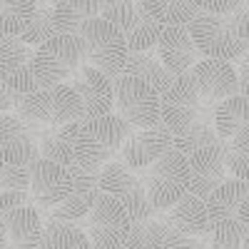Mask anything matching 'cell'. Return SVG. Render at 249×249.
Instances as JSON below:
<instances>
[{"instance_id": "6da1fadb", "label": "cell", "mask_w": 249, "mask_h": 249, "mask_svg": "<svg viewBox=\"0 0 249 249\" xmlns=\"http://www.w3.org/2000/svg\"><path fill=\"white\" fill-rule=\"evenodd\" d=\"M55 132L65 142H70L75 155L72 167L97 172L102 164L110 162L120 152L122 142L132 132V124L124 122L120 115L110 112L92 120H75L68 124H60V127H55Z\"/></svg>"}, {"instance_id": "83f0119b", "label": "cell", "mask_w": 249, "mask_h": 249, "mask_svg": "<svg viewBox=\"0 0 249 249\" xmlns=\"http://www.w3.org/2000/svg\"><path fill=\"white\" fill-rule=\"evenodd\" d=\"M162 25L155 18H150L137 3H135V15L130 20V25L122 30L124 43H127V50L132 53H147L157 48V37H160Z\"/></svg>"}, {"instance_id": "f35d334b", "label": "cell", "mask_w": 249, "mask_h": 249, "mask_svg": "<svg viewBox=\"0 0 249 249\" xmlns=\"http://www.w3.org/2000/svg\"><path fill=\"white\" fill-rule=\"evenodd\" d=\"M20 204H30L28 190H0V217L8 214L10 210H15Z\"/></svg>"}, {"instance_id": "9a60e30c", "label": "cell", "mask_w": 249, "mask_h": 249, "mask_svg": "<svg viewBox=\"0 0 249 249\" xmlns=\"http://www.w3.org/2000/svg\"><path fill=\"white\" fill-rule=\"evenodd\" d=\"M37 157H40L37 142L30 127L18 115L3 112L0 115V160L5 164L30 167Z\"/></svg>"}, {"instance_id": "f546056e", "label": "cell", "mask_w": 249, "mask_h": 249, "mask_svg": "<svg viewBox=\"0 0 249 249\" xmlns=\"http://www.w3.org/2000/svg\"><path fill=\"white\" fill-rule=\"evenodd\" d=\"M219 147H222L227 175H232L237 179H247L249 177V124L242 127L234 137L219 140Z\"/></svg>"}, {"instance_id": "9c48e42d", "label": "cell", "mask_w": 249, "mask_h": 249, "mask_svg": "<svg viewBox=\"0 0 249 249\" xmlns=\"http://www.w3.org/2000/svg\"><path fill=\"white\" fill-rule=\"evenodd\" d=\"M80 222L85 224V234L92 249H120L132 227L127 212L122 210V204L102 190L95 197L90 212Z\"/></svg>"}, {"instance_id": "52a82bcc", "label": "cell", "mask_w": 249, "mask_h": 249, "mask_svg": "<svg viewBox=\"0 0 249 249\" xmlns=\"http://www.w3.org/2000/svg\"><path fill=\"white\" fill-rule=\"evenodd\" d=\"M77 35L82 37L85 45V62L100 72H105L107 77H115L122 72L124 57H127V43L120 28L110 25L107 20L90 18L80 25Z\"/></svg>"}, {"instance_id": "e575fe53", "label": "cell", "mask_w": 249, "mask_h": 249, "mask_svg": "<svg viewBox=\"0 0 249 249\" xmlns=\"http://www.w3.org/2000/svg\"><path fill=\"white\" fill-rule=\"evenodd\" d=\"M37 152H40V157L53 160L57 164H65V167H72V164H75V155H72L70 142H65L57 132L55 135H45L43 140H40Z\"/></svg>"}, {"instance_id": "484cf974", "label": "cell", "mask_w": 249, "mask_h": 249, "mask_svg": "<svg viewBox=\"0 0 249 249\" xmlns=\"http://www.w3.org/2000/svg\"><path fill=\"white\" fill-rule=\"evenodd\" d=\"M100 15V0H57L53 5V23L57 33H77L80 25Z\"/></svg>"}, {"instance_id": "7c38bea8", "label": "cell", "mask_w": 249, "mask_h": 249, "mask_svg": "<svg viewBox=\"0 0 249 249\" xmlns=\"http://www.w3.org/2000/svg\"><path fill=\"white\" fill-rule=\"evenodd\" d=\"M70 88L82 102V120H92L112 112V77L92 65H82L70 77Z\"/></svg>"}, {"instance_id": "1f68e13d", "label": "cell", "mask_w": 249, "mask_h": 249, "mask_svg": "<svg viewBox=\"0 0 249 249\" xmlns=\"http://www.w3.org/2000/svg\"><path fill=\"white\" fill-rule=\"evenodd\" d=\"M53 35H57L55 23H53V5L45 3V0H35V13L28 20L25 30L20 33V40L30 48H37L40 43L50 40Z\"/></svg>"}, {"instance_id": "f1b7e54d", "label": "cell", "mask_w": 249, "mask_h": 249, "mask_svg": "<svg viewBox=\"0 0 249 249\" xmlns=\"http://www.w3.org/2000/svg\"><path fill=\"white\" fill-rule=\"evenodd\" d=\"M170 227L162 217H147V219H140L132 222L130 227V234L124 237L120 249H162V242L167 237Z\"/></svg>"}, {"instance_id": "8992f818", "label": "cell", "mask_w": 249, "mask_h": 249, "mask_svg": "<svg viewBox=\"0 0 249 249\" xmlns=\"http://www.w3.org/2000/svg\"><path fill=\"white\" fill-rule=\"evenodd\" d=\"M112 112L132 127H155L160 120V92L130 72L112 77Z\"/></svg>"}, {"instance_id": "ffe728a7", "label": "cell", "mask_w": 249, "mask_h": 249, "mask_svg": "<svg viewBox=\"0 0 249 249\" xmlns=\"http://www.w3.org/2000/svg\"><path fill=\"white\" fill-rule=\"evenodd\" d=\"M5 232L8 249H43V219L37 214V207L30 204H20L8 214L0 217Z\"/></svg>"}, {"instance_id": "ac0fdd59", "label": "cell", "mask_w": 249, "mask_h": 249, "mask_svg": "<svg viewBox=\"0 0 249 249\" xmlns=\"http://www.w3.org/2000/svg\"><path fill=\"white\" fill-rule=\"evenodd\" d=\"M157 57L172 75L187 72L202 57L195 48V40L187 25H162L157 37Z\"/></svg>"}, {"instance_id": "7402d4cb", "label": "cell", "mask_w": 249, "mask_h": 249, "mask_svg": "<svg viewBox=\"0 0 249 249\" xmlns=\"http://www.w3.org/2000/svg\"><path fill=\"white\" fill-rule=\"evenodd\" d=\"M162 219L167 222V227L172 232L179 234H190V237H199L207 232V212H204V199L184 192L170 210H164Z\"/></svg>"}, {"instance_id": "ba28073f", "label": "cell", "mask_w": 249, "mask_h": 249, "mask_svg": "<svg viewBox=\"0 0 249 249\" xmlns=\"http://www.w3.org/2000/svg\"><path fill=\"white\" fill-rule=\"evenodd\" d=\"M204 112V100L199 97L190 70L175 75L170 88L160 92V120L157 127L170 132V137L182 135Z\"/></svg>"}, {"instance_id": "8d00e7d4", "label": "cell", "mask_w": 249, "mask_h": 249, "mask_svg": "<svg viewBox=\"0 0 249 249\" xmlns=\"http://www.w3.org/2000/svg\"><path fill=\"white\" fill-rule=\"evenodd\" d=\"M28 167L5 164L0 160V190H28Z\"/></svg>"}, {"instance_id": "ab89813d", "label": "cell", "mask_w": 249, "mask_h": 249, "mask_svg": "<svg viewBox=\"0 0 249 249\" xmlns=\"http://www.w3.org/2000/svg\"><path fill=\"white\" fill-rule=\"evenodd\" d=\"M192 3L197 5V10H204V13H232L237 5H242L244 0H192Z\"/></svg>"}, {"instance_id": "d6986e66", "label": "cell", "mask_w": 249, "mask_h": 249, "mask_svg": "<svg viewBox=\"0 0 249 249\" xmlns=\"http://www.w3.org/2000/svg\"><path fill=\"white\" fill-rule=\"evenodd\" d=\"M172 144L170 132H164L162 127H137L127 135V140L120 147V162L130 170H144L152 160H157L164 150Z\"/></svg>"}, {"instance_id": "cb8c5ba5", "label": "cell", "mask_w": 249, "mask_h": 249, "mask_svg": "<svg viewBox=\"0 0 249 249\" xmlns=\"http://www.w3.org/2000/svg\"><path fill=\"white\" fill-rule=\"evenodd\" d=\"M247 95H232L227 100H219L217 107L212 112V127L219 140H230L234 137L242 127H247Z\"/></svg>"}, {"instance_id": "d590c367", "label": "cell", "mask_w": 249, "mask_h": 249, "mask_svg": "<svg viewBox=\"0 0 249 249\" xmlns=\"http://www.w3.org/2000/svg\"><path fill=\"white\" fill-rule=\"evenodd\" d=\"M135 15V0H100V18L124 30Z\"/></svg>"}, {"instance_id": "4dcf8cb0", "label": "cell", "mask_w": 249, "mask_h": 249, "mask_svg": "<svg viewBox=\"0 0 249 249\" xmlns=\"http://www.w3.org/2000/svg\"><path fill=\"white\" fill-rule=\"evenodd\" d=\"M35 13V0H0V40L20 37Z\"/></svg>"}, {"instance_id": "3957f363", "label": "cell", "mask_w": 249, "mask_h": 249, "mask_svg": "<svg viewBox=\"0 0 249 249\" xmlns=\"http://www.w3.org/2000/svg\"><path fill=\"white\" fill-rule=\"evenodd\" d=\"M13 110L25 124L30 122L60 127V124L82 120V102L68 82L33 92H13Z\"/></svg>"}, {"instance_id": "b9f144b4", "label": "cell", "mask_w": 249, "mask_h": 249, "mask_svg": "<svg viewBox=\"0 0 249 249\" xmlns=\"http://www.w3.org/2000/svg\"><path fill=\"white\" fill-rule=\"evenodd\" d=\"M0 249H8V242H5V232H3V224H0Z\"/></svg>"}, {"instance_id": "d4e9b609", "label": "cell", "mask_w": 249, "mask_h": 249, "mask_svg": "<svg viewBox=\"0 0 249 249\" xmlns=\"http://www.w3.org/2000/svg\"><path fill=\"white\" fill-rule=\"evenodd\" d=\"M43 249H92L85 230L77 222L48 217L43 222Z\"/></svg>"}, {"instance_id": "2e32d148", "label": "cell", "mask_w": 249, "mask_h": 249, "mask_svg": "<svg viewBox=\"0 0 249 249\" xmlns=\"http://www.w3.org/2000/svg\"><path fill=\"white\" fill-rule=\"evenodd\" d=\"M72 170V192L50 207V217L62 219V222H80L90 212L95 197L100 195V170H82V167H70Z\"/></svg>"}, {"instance_id": "74e56055", "label": "cell", "mask_w": 249, "mask_h": 249, "mask_svg": "<svg viewBox=\"0 0 249 249\" xmlns=\"http://www.w3.org/2000/svg\"><path fill=\"white\" fill-rule=\"evenodd\" d=\"M162 249H210V242H207V234L190 237V234H179L170 230L162 242Z\"/></svg>"}, {"instance_id": "7a4b0ae2", "label": "cell", "mask_w": 249, "mask_h": 249, "mask_svg": "<svg viewBox=\"0 0 249 249\" xmlns=\"http://www.w3.org/2000/svg\"><path fill=\"white\" fill-rule=\"evenodd\" d=\"M249 10L247 3L237 5L232 13H204L199 10L187 30H190L195 48L202 57H214V60H227L234 62L242 55H247L249 48Z\"/></svg>"}, {"instance_id": "603a6c76", "label": "cell", "mask_w": 249, "mask_h": 249, "mask_svg": "<svg viewBox=\"0 0 249 249\" xmlns=\"http://www.w3.org/2000/svg\"><path fill=\"white\" fill-rule=\"evenodd\" d=\"M122 72H130L157 90V92H164L172 82V72L167 70L160 62V57L155 55V50H147V53H132L127 50V57H124V65H122Z\"/></svg>"}, {"instance_id": "5b68a950", "label": "cell", "mask_w": 249, "mask_h": 249, "mask_svg": "<svg viewBox=\"0 0 249 249\" xmlns=\"http://www.w3.org/2000/svg\"><path fill=\"white\" fill-rule=\"evenodd\" d=\"M144 170L147 172L140 179L144 184V192H147V199L155 212L170 210L187 192V187H190V164H187V157L179 150H175L172 144L157 160H152Z\"/></svg>"}, {"instance_id": "44dd1931", "label": "cell", "mask_w": 249, "mask_h": 249, "mask_svg": "<svg viewBox=\"0 0 249 249\" xmlns=\"http://www.w3.org/2000/svg\"><path fill=\"white\" fill-rule=\"evenodd\" d=\"M247 197H249V182H247V179H237V177L222 179L214 190L204 197L207 227H212L214 222H222V219L234 217L237 207H239L242 199H247Z\"/></svg>"}, {"instance_id": "4316f807", "label": "cell", "mask_w": 249, "mask_h": 249, "mask_svg": "<svg viewBox=\"0 0 249 249\" xmlns=\"http://www.w3.org/2000/svg\"><path fill=\"white\" fill-rule=\"evenodd\" d=\"M135 3L160 25H190V20L199 13L192 0H135Z\"/></svg>"}, {"instance_id": "8fae6325", "label": "cell", "mask_w": 249, "mask_h": 249, "mask_svg": "<svg viewBox=\"0 0 249 249\" xmlns=\"http://www.w3.org/2000/svg\"><path fill=\"white\" fill-rule=\"evenodd\" d=\"M28 177H30L28 182L30 202H35L43 210H50L72 192V170L53 160L37 157L28 167Z\"/></svg>"}, {"instance_id": "4fadbf2b", "label": "cell", "mask_w": 249, "mask_h": 249, "mask_svg": "<svg viewBox=\"0 0 249 249\" xmlns=\"http://www.w3.org/2000/svg\"><path fill=\"white\" fill-rule=\"evenodd\" d=\"M190 75L195 80V88L204 102H214L227 100L239 92L237 85V72L234 65L227 60H214V57H199L195 65L190 68Z\"/></svg>"}, {"instance_id": "30bf717a", "label": "cell", "mask_w": 249, "mask_h": 249, "mask_svg": "<svg viewBox=\"0 0 249 249\" xmlns=\"http://www.w3.org/2000/svg\"><path fill=\"white\" fill-rule=\"evenodd\" d=\"M100 190L122 204L130 222H140L155 214L142 179L135 175V170L124 167L120 160H110L100 167Z\"/></svg>"}, {"instance_id": "60d3db41", "label": "cell", "mask_w": 249, "mask_h": 249, "mask_svg": "<svg viewBox=\"0 0 249 249\" xmlns=\"http://www.w3.org/2000/svg\"><path fill=\"white\" fill-rule=\"evenodd\" d=\"M13 110V92L0 82V115L3 112H10Z\"/></svg>"}, {"instance_id": "277c9868", "label": "cell", "mask_w": 249, "mask_h": 249, "mask_svg": "<svg viewBox=\"0 0 249 249\" xmlns=\"http://www.w3.org/2000/svg\"><path fill=\"white\" fill-rule=\"evenodd\" d=\"M85 65V45L77 33H57L33 53V75L40 90L60 85Z\"/></svg>"}, {"instance_id": "836d02e7", "label": "cell", "mask_w": 249, "mask_h": 249, "mask_svg": "<svg viewBox=\"0 0 249 249\" xmlns=\"http://www.w3.org/2000/svg\"><path fill=\"white\" fill-rule=\"evenodd\" d=\"M214 142H219V137H217V132L212 127V120H207L204 115H199L182 135L172 137V147L179 150L182 155H190V152H195L199 147H207V144H214Z\"/></svg>"}, {"instance_id": "5bb4252c", "label": "cell", "mask_w": 249, "mask_h": 249, "mask_svg": "<svg viewBox=\"0 0 249 249\" xmlns=\"http://www.w3.org/2000/svg\"><path fill=\"white\" fill-rule=\"evenodd\" d=\"M33 48L20 37L0 40V82L10 92H33L40 90L33 75Z\"/></svg>"}, {"instance_id": "e0dca14e", "label": "cell", "mask_w": 249, "mask_h": 249, "mask_svg": "<svg viewBox=\"0 0 249 249\" xmlns=\"http://www.w3.org/2000/svg\"><path fill=\"white\" fill-rule=\"evenodd\" d=\"M184 157H187V164H190V187H187V192L199 197V199H204L222 179L230 177L224 170L219 142L199 147V150L184 155Z\"/></svg>"}, {"instance_id": "d6a6232c", "label": "cell", "mask_w": 249, "mask_h": 249, "mask_svg": "<svg viewBox=\"0 0 249 249\" xmlns=\"http://www.w3.org/2000/svg\"><path fill=\"white\" fill-rule=\"evenodd\" d=\"M207 242L210 249H242L247 237H249V227L239 224L234 217L214 222L212 227H207Z\"/></svg>"}]
</instances>
